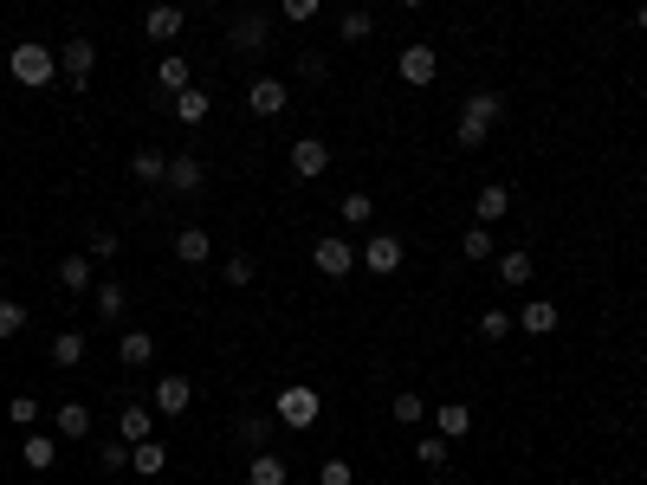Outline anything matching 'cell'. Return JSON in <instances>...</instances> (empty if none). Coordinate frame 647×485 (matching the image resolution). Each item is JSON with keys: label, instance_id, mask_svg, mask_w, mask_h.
Returning a JSON list of instances; mask_svg holds the SVG:
<instances>
[{"label": "cell", "instance_id": "obj_46", "mask_svg": "<svg viewBox=\"0 0 647 485\" xmlns=\"http://www.w3.org/2000/svg\"><path fill=\"white\" fill-rule=\"evenodd\" d=\"M635 26H641V33H647V0H641V7H635Z\"/></svg>", "mask_w": 647, "mask_h": 485}, {"label": "cell", "instance_id": "obj_33", "mask_svg": "<svg viewBox=\"0 0 647 485\" xmlns=\"http://www.w3.org/2000/svg\"><path fill=\"white\" fill-rule=\"evenodd\" d=\"M389 408H395V421H408V427H421V421H428V401H421L415 388H402V395H395Z\"/></svg>", "mask_w": 647, "mask_h": 485}, {"label": "cell", "instance_id": "obj_37", "mask_svg": "<svg viewBox=\"0 0 647 485\" xmlns=\"http://www.w3.org/2000/svg\"><path fill=\"white\" fill-rule=\"evenodd\" d=\"M479 337H486V343H505V337H512V317H505V311H479Z\"/></svg>", "mask_w": 647, "mask_h": 485}, {"label": "cell", "instance_id": "obj_39", "mask_svg": "<svg viewBox=\"0 0 647 485\" xmlns=\"http://www.w3.org/2000/svg\"><path fill=\"white\" fill-rule=\"evenodd\" d=\"M85 253L98 259V266H110V259H117V233H110V227H98V233H91V246H85Z\"/></svg>", "mask_w": 647, "mask_h": 485}, {"label": "cell", "instance_id": "obj_11", "mask_svg": "<svg viewBox=\"0 0 647 485\" xmlns=\"http://www.w3.org/2000/svg\"><path fill=\"white\" fill-rule=\"evenodd\" d=\"M285 104H292V91H285L279 78H253V85H246V110H253V117H279Z\"/></svg>", "mask_w": 647, "mask_h": 485}, {"label": "cell", "instance_id": "obj_20", "mask_svg": "<svg viewBox=\"0 0 647 485\" xmlns=\"http://www.w3.org/2000/svg\"><path fill=\"white\" fill-rule=\"evenodd\" d=\"M85 350H91V343L85 337H78V330H59V337H52V369H78V363H85Z\"/></svg>", "mask_w": 647, "mask_h": 485}, {"label": "cell", "instance_id": "obj_3", "mask_svg": "<svg viewBox=\"0 0 647 485\" xmlns=\"http://www.w3.org/2000/svg\"><path fill=\"white\" fill-rule=\"evenodd\" d=\"M272 414H279L292 434H305V427H318V414H324V395L318 388H305V382H285L279 395H272Z\"/></svg>", "mask_w": 647, "mask_h": 485}, {"label": "cell", "instance_id": "obj_49", "mask_svg": "<svg viewBox=\"0 0 647 485\" xmlns=\"http://www.w3.org/2000/svg\"><path fill=\"white\" fill-rule=\"evenodd\" d=\"M0 266H7V246H0Z\"/></svg>", "mask_w": 647, "mask_h": 485}, {"label": "cell", "instance_id": "obj_12", "mask_svg": "<svg viewBox=\"0 0 647 485\" xmlns=\"http://www.w3.org/2000/svg\"><path fill=\"white\" fill-rule=\"evenodd\" d=\"M201 182H208L201 156H169V175H162V188H169V194H201Z\"/></svg>", "mask_w": 647, "mask_h": 485}, {"label": "cell", "instance_id": "obj_18", "mask_svg": "<svg viewBox=\"0 0 647 485\" xmlns=\"http://www.w3.org/2000/svg\"><path fill=\"white\" fill-rule=\"evenodd\" d=\"M246 485H292V466H285L279 453H266V447H259L253 460H246Z\"/></svg>", "mask_w": 647, "mask_h": 485}, {"label": "cell", "instance_id": "obj_29", "mask_svg": "<svg viewBox=\"0 0 647 485\" xmlns=\"http://www.w3.org/2000/svg\"><path fill=\"white\" fill-rule=\"evenodd\" d=\"M499 279H505V285H531V246H512V253H499Z\"/></svg>", "mask_w": 647, "mask_h": 485}, {"label": "cell", "instance_id": "obj_7", "mask_svg": "<svg viewBox=\"0 0 647 485\" xmlns=\"http://www.w3.org/2000/svg\"><path fill=\"white\" fill-rule=\"evenodd\" d=\"M149 408L169 414V421H175V414H188V408H195V382H188V376H162L156 388H149Z\"/></svg>", "mask_w": 647, "mask_h": 485}, {"label": "cell", "instance_id": "obj_44", "mask_svg": "<svg viewBox=\"0 0 647 485\" xmlns=\"http://www.w3.org/2000/svg\"><path fill=\"white\" fill-rule=\"evenodd\" d=\"M220 272H227V285H253V259H246V253H233Z\"/></svg>", "mask_w": 647, "mask_h": 485}, {"label": "cell", "instance_id": "obj_30", "mask_svg": "<svg viewBox=\"0 0 647 485\" xmlns=\"http://www.w3.org/2000/svg\"><path fill=\"white\" fill-rule=\"evenodd\" d=\"M130 466H136V473H149V479H156L162 466H169V447H162V440H143V447H130Z\"/></svg>", "mask_w": 647, "mask_h": 485}, {"label": "cell", "instance_id": "obj_26", "mask_svg": "<svg viewBox=\"0 0 647 485\" xmlns=\"http://www.w3.org/2000/svg\"><path fill=\"white\" fill-rule=\"evenodd\" d=\"M91 266H98L91 253H65V259H59V285H65V291H91Z\"/></svg>", "mask_w": 647, "mask_h": 485}, {"label": "cell", "instance_id": "obj_47", "mask_svg": "<svg viewBox=\"0 0 647 485\" xmlns=\"http://www.w3.org/2000/svg\"><path fill=\"white\" fill-rule=\"evenodd\" d=\"M188 7H214V0H188Z\"/></svg>", "mask_w": 647, "mask_h": 485}, {"label": "cell", "instance_id": "obj_22", "mask_svg": "<svg viewBox=\"0 0 647 485\" xmlns=\"http://www.w3.org/2000/svg\"><path fill=\"white\" fill-rule=\"evenodd\" d=\"M466 427H473V408H466V401H440V408H434V434L460 440Z\"/></svg>", "mask_w": 647, "mask_h": 485}, {"label": "cell", "instance_id": "obj_4", "mask_svg": "<svg viewBox=\"0 0 647 485\" xmlns=\"http://www.w3.org/2000/svg\"><path fill=\"white\" fill-rule=\"evenodd\" d=\"M356 259H363L376 279H389V272H402V259H408V246L395 240V233H369L363 246H356Z\"/></svg>", "mask_w": 647, "mask_h": 485}, {"label": "cell", "instance_id": "obj_40", "mask_svg": "<svg viewBox=\"0 0 647 485\" xmlns=\"http://www.w3.org/2000/svg\"><path fill=\"white\" fill-rule=\"evenodd\" d=\"M7 414H13V427H33V421H39V401H33V395H13Z\"/></svg>", "mask_w": 647, "mask_h": 485}, {"label": "cell", "instance_id": "obj_17", "mask_svg": "<svg viewBox=\"0 0 647 485\" xmlns=\"http://www.w3.org/2000/svg\"><path fill=\"white\" fill-rule=\"evenodd\" d=\"M91 311H98V324H117L123 311H130V291H123L117 279H104V285H91Z\"/></svg>", "mask_w": 647, "mask_h": 485}, {"label": "cell", "instance_id": "obj_34", "mask_svg": "<svg viewBox=\"0 0 647 485\" xmlns=\"http://www.w3.org/2000/svg\"><path fill=\"white\" fill-rule=\"evenodd\" d=\"M337 33H343V39H350V46H356V39H369V33H376V20H369L363 7H350V13H343V20H337Z\"/></svg>", "mask_w": 647, "mask_h": 485}, {"label": "cell", "instance_id": "obj_14", "mask_svg": "<svg viewBox=\"0 0 647 485\" xmlns=\"http://www.w3.org/2000/svg\"><path fill=\"white\" fill-rule=\"evenodd\" d=\"M557 324H563V311L550 298H525V311H518V330H525V337H550Z\"/></svg>", "mask_w": 647, "mask_h": 485}, {"label": "cell", "instance_id": "obj_8", "mask_svg": "<svg viewBox=\"0 0 647 485\" xmlns=\"http://www.w3.org/2000/svg\"><path fill=\"white\" fill-rule=\"evenodd\" d=\"M266 39H272L266 13H240V20H233V33H227V46L240 52V59H259V52H266Z\"/></svg>", "mask_w": 647, "mask_h": 485}, {"label": "cell", "instance_id": "obj_10", "mask_svg": "<svg viewBox=\"0 0 647 485\" xmlns=\"http://www.w3.org/2000/svg\"><path fill=\"white\" fill-rule=\"evenodd\" d=\"M324 169H330V143H324V136H298V143H292V175H298V182H318Z\"/></svg>", "mask_w": 647, "mask_h": 485}, {"label": "cell", "instance_id": "obj_45", "mask_svg": "<svg viewBox=\"0 0 647 485\" xmlns=\"http://www.w3.org/2000/svg\"><path fill=\"white\" fill-rule=\"evenodd\" d=\"M298 78H324V52H305V59H298Z\"/></svg>", "mask_w": 647, "mask_h": 485}, {"label": "cell", "instance_id": "obj_35", "mask_svg": "<svg viewBox=\"0 0 647 485\" xmlns=\"http://www.w3.org/2000/svg\"><path fill=\"white\" fill-rule=\"evenodd\" d=\"M343 220H350V227H369V220H376V201H369V194H343Z\"/></svg>", "mask_w": 647, "mask_h": 485}, {"label": "cell", "instance_id": "obj_42", "mask_svg": "<svg viewBox=\"0 0 647 485\" xmlns=\"http://www.w3.org/2000/svg\"><path fill=\"white\" fill-rule=\"evenodd\" d=\"M279 7H285V20H292V26H305V20H318L324 0H279Z\"/></svg>", "mask_w": 647, "mask_h": 485}, {"label": "cell", "instance_id": "obj_48", "mask_svg": "<svg viewBox=\"0 0 647 485\" xmlns=\"http://www.w3.org/2000/svg\"><path fill=\"white\" fill-rule=\"evenodd\" d=\"M402 7H428V0H402Z\"/></svg>", "mask_w": 647, "mask_h": 485}, {"label": "cell", "instance_id": "obj_23", "mask_svg": "<svg viewBox=\"0 0 647 485\" xmlns=\"http://www.w3.org/2000/svg\"><path fill=\"white\" fill-rule=\"evenodd\" d=\"M20 460L33 466V473H46V466L59 460V434H26L20 440Z\"/></svg>", "mask_w": 647, "mask_h": 485}, {"label": "cell", "instance_id": "obj_24", "mask_svg": "<svg viewBox=\"0 0 647 485\" xmlns=\"http://www.w3.org/2000/svg\"><path fill=\"white\" fill-rule=\"evenodd\" d=\"M505 207H512V188H499V182H492V188H479L473 220H479V227H492V220H505Z\"/></svg>", "mask_w": 647, "mask_h": 485}, {"label": "cell", "instance_id": "obj_32", "mask_svg": "<svg viewBox=\"0 0 647 485\" xmlns=\"http://www.w3.org/2000/svg\"><path fill=\"white\" fill-rule=\"evenodd\" d=\"M460 253L473 259V266H479V259H492V253H499V246H492V227H479V220H473V227H466V240H460Z\"/></svg>", "mask_w": 647, "mask_h": 485}, {"label": "cell", "instance_id": "obj_15", "mask_svg": "<svg viewBox=\"0 0 647 485\" xmlns=\"http://www.w3.org/2000/svg\"><path fill=\"white\" fill-rule=\"evenodd\" d=\"M52 434L59 440H85L91 434V408L85 401H59V408H52Z\"/></svg>", "mask_w": 647, "mask_h": 485}, {"label": "cell", "instance_id": "obj_41", "mask_svg": "<svg viewBox=\"0 0 647 485\" xmlns=\"http://www.w3.org/2000/svg\"><path fill=\"white\" fill-rule=\"evenodd\" d=\"M318 485H356L350 460H324V466H318Z\"/></svg>", "mask_w": 647, "mask_h": 485}, {"label": "cell", "instance_id": "obj_36", "mask_svg": "<svg viewBox=\"0 0 647 485\" xmlns=\"http://www.w3.org/2000/svg\"><path fill=\"white\" fill-rule=\"evenodd\" d=\"M20 330H26V304L0 298V343H7V337H20Z\"/></svg>", "mask_w": 647, "mask_h": 485}, {"label": "cell", "instance_id": "obj_6", "mask_svg": "<svg viewBox=\"0 0 647 485\" xmlns=\"http://www.w3.org/2000/svg\"><path fill=\"white\" fill-rule=\"evenodd\" d=\"M311 266H318L324 279H350V266H356V246H350V240H337V233H324V240L311 246Z\"/></svg>", "mask_w": 647, "mask_h": 485}, {"label": "cell", "instance_id": "obj_9", "mask_svg": "<svg viewBox=\"0 0 647 485\" xmlns=\"http://www.w3.org/2000/svg\"><path fill=\"white\" fill-rule=\"evenodd\" d=\"M91 65H98V46H91V39H65V52H59L65 85H72V91H85V85H91Z\"/></svg>", "mask_w": 647, "mask_h": 485}, {"label": "cell", "instance_id": "obj_13", "mask_svg": "<svg viewBox=\"0 0 647 485\" xmlns=\"http://www.w3.org/2000/svg\"><path fill=\"white\" fill-rule=\"evenodd\" d=\"M149 427H156V408L149 401H130V408H117V440H130V447H143Z\"/></svg>", "mask_w": 647, "mask_h": 485}, {"label": "cell", "instance_id": "obj_5", "mask_svg": "<svg viewBox=\"0 0 647 485\" xmlns=\"http://www.w3.org/2000/svg\"><path fill=\"white\" fill-rule=\"evenodd\" d=\"M395 72H402V85H434L440 78V52L428 46V39H415V46H402V59H395Z\"/></svg>", "mask_w": 647, "mask_h": 485}, {"label": "cell", "instance_id": "obj_1", "mask_svg": "<svg viewBox=\"0 0 647 485\" xmlns=\"http://www.w3.org/2000/svg\"><path fill=\"white\" fill-rule=\"evenodd\" d=\"M499 117H505V97H499V91H473V97L460 104V123H453V143H460V149H479V143L492 136V123H499Z\"/></svg>", "mask_w": 647, "mask_h": 485}, {"label": "cell", "instance_id": "obj_28", "mask_svg": "<svg viewBox=\"0 0 647 485\" xmlns=\"http://www.w3.org/2000/svg\"><path fill=\"white\" fill-rule=\"evenodd\" d=\"M169 104H175V117H182V123H201V117H208V110H214V97H208V91H195V85H188V91H175V97H169Z\"/></svg>", "mask_w": 647, "mask_h": 485}, {"label": "cell", "instance_id": "obj_19", "mask_svg": "<svg viewBox=\"0 0 647 485\" xmlns=\"http://www.w3.org/2000/svg\"><path fill=\"white\" fill-rule=\"evenodd\" d=\"M208 253H214V233L208 227H182V233H175V259H182V266H208Z\"/></svg>", "mask_w": 647, "mask_h": 485}, {"label": "cell", "instance_id": "obj_43", "mask_svg": "<svg viewBox=\"0 0 647 485\" xmlns=\"http://www.w3.org/2000/svg\"><path fill=\"white\" fill-rule=\"evenodd\" d=\"M240 440H246V447H266V414H246V421H240Z\"/></svg>", "mask_w": 647, "mask_h": 485}, {"label": "cell", "instance_id": "obj_16", "mask_svg": "<svg viewBox=\"0 0 647 485\" xmlns=\"http://www.w3.org/2000/svg\"><path fill=\"white\" fill-rule=\"evenodd\" d=\"M182 26H188V13L175 7V0H162V7L143 13V33H149V39H182Z\"/></svg>", "mask_w": 647, "mask_h": 485}, {"label": "cell", "instance_id": "obj_2", "mask_svg": "<svg viewBox=\"0 0 647 485\" xmlns=\"http://www.w3.org/2000/svg\"><path fill=\"white\" fill-rule=\"evenodd\" d=\"M7 72H13V85L39 91V85H52V78H59V52H52L46 39H20V46L7 52Z\"/></svg>", "mask_w": 647, "mask_h": 485}, {"label": "cell", "instance_id": "obj_27", "mask_svg": "<svg viewBox=\"0 0 647 485\" xmlns=\"http://www.w3.org/2000/svg\"><path fill=\"white\" fill-rule=\"evenodd\" d=\"M130 175H136L143 188H156L162 175H169V156H162V149H136V156H130Z\"/></svg>", "mask_w": 647, "mask_h": 485}, {"label": "cell", "instance_id": "obj_31", "mask_svg": "<svg viewBox=\"0 0 647 485\" xmlns=\"http://www.w3.org/2000/svg\"><path fill=\"white\" fill-rule=\"evenodd\" d=\"M447 453H453L447 434H421V440H415V460L428 466V473H434V466H447Z\"/></svg>", "mask_w": 647, "mask_h": 485}, {"label": "cell", "instance_id": "obj_25", "mask_svg": "<svg viewBox=\"0 0 647 485\" xmlns=\"http://www.w3.org/2000/svg\"><path fill=\"white\" fill-rule=\"evenodd\" d=\"M156 91H162V97L188 91V59H182V52H162V65H156Z\"/></svg>", "mask_w": 647, "mask_h": 485}, {"label": "cell", "instance_id": "obj_38", "mask_svg": "<svg viewBox=\"0 0 647 485\" xmlns=\"http://www.w3.org/2000/svg\"><path fill=\"white\" fill-rule=\"evenodd\" d=\"M98 466H104V473H123V466H130V440H104Z\"/></svg>", "mask_w": 647, "mask_h": 485}, {"label": "cell", "instance_id": "obj_21", "mask_svg": "<svg viewBox=\"0 0 647 485\" xmlns=\"http://www.w3.org/2000/svg\"><path fill=\"white\" fill-rule=\"evenodd\" d=\"M149 356H156V337H149V330H123V337H117V363L143 369Z\"/></svg>", "mask_w": 647, "mask_h": 485}]
</instances>
